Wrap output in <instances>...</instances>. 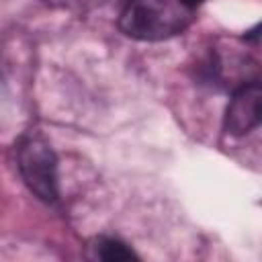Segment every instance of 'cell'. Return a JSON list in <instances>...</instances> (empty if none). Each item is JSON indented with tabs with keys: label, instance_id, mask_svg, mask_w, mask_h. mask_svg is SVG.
<instances>
[{
	"label": "cell",
	"instance_id": "obj_2",
	"mask_svg": "<svg viewBox=\"0 0 262 262\" xmlns=\"http://www.w3.org/2000/svg\"><path fill=\"white\" fill-rule=\"evenodd\" d=\"M16 168L29 190L43 203H55L59 196L57 158L51 143L37 131L25 133L16 143Z\"/></svg>",
	"mask_w": 262,
	"mask_h": 262
},
{
	"label": "cell",
	"instance_id": "obj_3",
	"mask_svg": "<svg viewBox=\"0 0 262 262\" xmlns=\"http://www.w3.org/2000/svg\"><path fill=\"white\" fill-rule=\"evenodd\" d=\"M262 115V88L258 82L239 86L225 108V131L231 135H246L258 127Z\"/></svg>",
	"mask_w": 262,
	"mask_h": 262
},
{
	"label": "cell",
	"instance_id": "obj_4",
	"mask_svg": "<svg viewBox=\"0 0 262 262\" xmlns=\"http://www.w3.org/2000/svg\"><path fill=\"white\" fill-rule=\"evenodd\" d=\"M88 248H90L92 258H98V260H104V262H127V260L137 258V254L125 242H121L117 237L100 235Z\"/></svg>",
	"mask_w": 262,
	"mask_h": 262
},
{
	"label": "cell",
	"instance_id": "obj_1",
	"mask_svg": "<svg viewBox=\"0 0 262 262\" xmlns=\"http://www.w3.org/2000/svg\"><path fill=\"white\" fill-rule=\"evenodd\" d=\"M194 18V8L184 0H127L119 27L139 41H164L180 35Z\"/></svg>",
	"mask_w": 262,
	"mask_h": 262
},
{
	"label": "cell",
	"instance_id": "obj_6",
	"mask_svg": "<svg viewBox=\"0 0 262 262\" xmlns=\"http://www.w3.org/2000/svg\"><path fill=\"white\" fill-rule=\"evenodd\" d=\"M184 2H186V4L190 6V8H196V6H199V4L203 2V0H184Z\"/></svg>",
	"mask_w": 262,
	"mask_h": 262
},
{
	"label": "cell",
	"instance_id": "obj_5",
	"mask_svg": "<svg viewBox=\"0 0 262 262\" xmlns=\"http://www.w3.org/2000/svg\"><path fill=\"white\" fill-rule=\"evenodd\" d=\"M59 4L63 6H70V8H94V6H100V4H106L108 0H57Z\"/></svg>",
	"mask_w": 262,
	"mask_h": 262
},
{
	"label": "cell",
	"instance_id": "obj_7",
	"mask_svg": "<svg viewBox=\"0 0 262 262\" xmlns=\"http://www.w3.org/2000/svg\"><path fill=\"white\" fill-rule=\"evenodd\" d=\"M2 76H4V68H2V47H0V82H2Z\"/></svg>",
	"mask_w": 262,
	"mask_h": 262
}]
</instances>
